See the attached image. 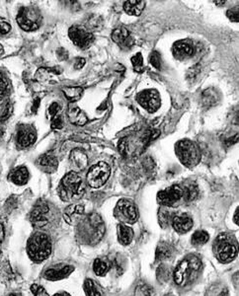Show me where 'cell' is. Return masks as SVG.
I'll return each instance as SVG.
<instances>
[{
  "mask_svg": "<svg viewBox=\"0 0 239 296\" xmlns=\"http://www.w3.org/2000/svg\"><path fill=\"white\" fill-rule=\"evenodd\" d=\"M84 213V206L80 204H72L67 207L65 211V219L68 223L72 224L75 221H78L80 216Z\"/></svg>",
  "mask_w": 239,
  "mask_h": 296,
  "instance_id": "44dd1931",
  "label": "cell"
},
{
  "mask_svg": "<svg viewBox=\"0 0 239 296\" xmlns=\"http://www.w3.org/2000/svg\"><path fill=\"white\" fill-rule=\"evenodd\" d=\"M41 12L35 7H23L19 10L17 15V23L28 32L39 29L42 25Z\"/></svg>",
  "mask_w": 239,
  "mask_h": 296,
  "instance_id": "52a82bcc",
  "label": "cell"
},
{
  "mask_svg": "<svg viewBox=\"0 0 239 296\" xmlns=\"http://www.w3.org/2000/svg\"><path fill=\"white\" fill-rule=\"evenodd\" d=\"M93 270L95 271L96 274L99 276H103L106 274V272L109 270V267L107 265L106 262L100 260V259H96L94 261V265H93Z\"/></svg>",
  "mask_w": 239,
  "mask_h": 296,
  "instance_id": "1f68e13d",
  "label": "cell"
},
{
  "mask_svg": "<svg viewBox=\"0 0 239 296\" xmlns=\"http://www.w3.org/2000/svg\"><path fill=\"white\" fill-rule=\"evenodd\" d=\"M49 207L46 201L39 200L31 213V221L36 227H43L48 222Z\"/></svg>",
  "mask_w": 239,
  "mask_h": 296,
  "instance_id": "4fadbf2b",
  "label": "cell"
},
{
  "mask_svg": "<svg viewBox=\"0 0 239 296\" xmlns=\"http://www.w3.org/2000/svg\"><path fill=\"white\" fill-rule=\"evenodd\" d=\"M37 138L35 129L30 125H22L17 133V142L22 147L32 145Z\"/></svg>",
  "mask_w": 239,
  "mask_h": 296,
  "instance_id": "9a60e30c",
  "label": "cell"
},
{
  "mask_svg": "<svg viewBox=\"0 0 239 296\" xmlns=\"http://www.w3.org/2000/svg\"><path fill=\"white\" fill-rule=\"evenodd\" d=\"M137 100L139 104L148 113H155L161 105V99L159 93L154 89L144 90L139 93Z\"/></svg>",
  "mask_w": 239,
  "mask_h": 296,
  "instance_id": "7c38bea8",
  "label": "cell"
},
{
  "mask_svg": "<svg viewBox=\"0 0 239 296\" xmlns=\"http://www.w3.org/2000/svg\"><path fill=\"white\" fill-rule=\"evenodd\" d=\"M175 152L180 162L187 168H193L201 161V150L189 139H183L176 143Z\"/></svg>",
  "mask_w": 239,
  "mask_h": 296,
  "instance_id": "5b68a950",
  "label": "cell"
},
{
  "mask_svg": "<svg viewBox=\"0 0 239 296\" xmlns=\"http://www.w3.org/2000/svg\"><path fill=\"white\" fill-rule=\"evenodd\" d=\"M201 270L202 262L197 256H186L173 271L174 281L180 286H185L198 277Z\"/></svg>",
  "mask_w": 239,
  "mask_h": 296,
  "instance_id": "7a4b0ae2",
  "label": "cell"
},
{
  "mask_svg": "<svg viewBox=\"0 0 239 296\" xmlns=\"http://www.w3.org/2000/svg\"><path fill=\"white\" fill-rule=\"evenodd\" d=\"M215 254L219 262L230 263L237 257L238 251L236 245L230 242L226 235H220L216 240Z\"/></svg>",
  "mask_w": 239,
  "mask_h": 296,
  "instance_id": "ba28073f",
  "label": "cell"
},
{
  "mask_svg": "<svg viewBox=\"0 0 239 296\" xmlns=\"http://www.w3.org/2000/svg\"><path fill=\"white\" fill-rule=\"evenodd\" d=\"M129 37H130L129 31L126 28H123V27L115 29L113 31V33H112V40L118 45L126 44Z\"/></svg>",
  "mask_w": 239,
  "mask_h": 296,
  "instance_id": "484cf974",
  "label": "cell"
},
{
  "mask_svg": "<svg viewBox=\"0 0 239 296\" xmlns=\"http://www.w3.org/2000/svg\"><path fill=\"white\" fill-rule=\"evenodd\" d=\"M141 291L144 296H155V291H154L153 287L148 284H144L141 287Z\"/></svg>",
  "mask_w": 239,
  "mask_h": 296,
  "instance_id": "b9f144b4",
  "label": "cell"
},
{
  "mask_svg": "<svg viewBox=\"0 0 239 296\" xmlns=\"http://www.w3.org/2000/svg\"><path fill=\"white\" fill-rule=\"evenodd\" d=\"M69 35L73 44L80 49H88L94 42L93 34L82 26H72Z\"/></svg>",
  "mask_w": 239,
  "mask_h": 296,
  "instance_id": "30bf717a",
  "label": "cell"
},
{
  "mask_svg": "<svg viewBox=\"0 0 239 296\" xmlns=\"http://www.w3.org/2000/svg\"><path fill=\"white\" fill-rule=\"evenodd\" d=\"M11 30L10 24L4 19H0V37L7 35Z\"/></svg>",
  "mask_w": 239,
  "mask_h": 296,
  "instance_id": "ab89813d",
  "label": "cell"
},
{
  "mask_svg": "<svg viewBox=\"0 0 239 296\" xmlns=\"http://www.w3.org/2000/svg\"><path fill=\"white\" fill-rule=\"evenodd\" d=\"M2 51H3V48H2V46H1V45H0V53H1V52H2Z\"/></svg>",
  "mask_w": 239,
  "mask_h": 296,
  "instance_id": "f5cc1de1",
  "label": "cell"
},
{
  "mask_svg": "<svg viewBox=\"0 0 239 296\" xmlns=\"http://www.w3.org/2000/svg\"><path fill=\"white\" fill-rule=\"evenodd\" d=\"M184 191V198L187 201L194 200L198 196V188L196 186H189L186 189H183Z\"/></svg>",
  "mask_w": 239,
  "mask_h": 296,
  "instance_id": "e575fe53",
  "label": "cell"
},
{
  "mask_svg": "<svg viewBox=\"0 0 239 296\" xmlns=\"http://www.w3.org/2000/svg\"><path fill=\"white\" fill-rule=\"evenodd\" d=\"M219 96L218 93L213 88H209L205 90L202 94V104L205 108H211L215 106V104L218 102Z\"/></svg>",
  "mask_w": 239,
  "mask_h": 296,
  "instance_id": "d4e9b609",
  "label": "cell"
},
{
  "mask_svg": "<svg viewBox=\"0 0 239 296\" xmlns=\"http://www.w3.org/2000/svg\"><path fill=\"white\" fill-rule=\"evenodd\" d=\"M64 126V123H63V120L59 116H56L52 119V122H51V128L53 129H61L63 128Z\"/></svg>",
  "mask_w": 239,
  "mask_h": 296,
  "instance_id": "7bdbcfd3",
  "label": "cell"
},
{
  "mask_svg": "<svg viewBox=\"0 0 239 296\" xmlns=\"http://www.w3.org/2000/svg\"><path fill=\"white\" fill-rule=\"evenodd\" d=\"M36 164L44 172L53 173L58 167V160L51 154H43L37 159Z\"/></svg>",
  "mask_w": 239,
  "mask_h": 296,
  "instance_id": "e0dca14e",
  "label": "cell"
},
{
  "mask_svg": "<svg viewBox=\"0 0 239 296\" xmlns=\"http://www.w3.org/2000/svg\"><path fill=\"white\" fill-rule=\"evenodd\" d=\"M63 91L67 99L72 103L80 100L83 95V89L81 87H66Z\"/></svg>",
  "mask_w": 239,
  "mask_h": 296,
  "instance_id": "f1b7e54d",
  "label": "cell"
},
{
  "mask_svg": "<svg viewBox=\"0 0 239 296\" xmlns=\"http://www.w3.org/2000/svg\"><path fill=\"white\" fill-rule=\"evenodd\" d=\"M172 256V248L168 244L161 243L157 246L156 252H155V260L156 261H165L170 259Z\"/></svg>",
  "mask_w": 239,
  "mask_h": 296,
  "instance_id": "4316f807",
  "label": "cell"
},
{
  "mask_svg": "<svg viewBox=\"0 0 239 296\" xmlns=\"http://www.w3.org/2000/svg\"><path fill=\"white\" fill-rule=\"evenodd\" d=\"M5 128H4V125L2 124V123L0 122V141L3 139V136H4V130Z\"/></svg>",
  "mask_w": 239,
  "mask_h": 296,
  "instance_id": "c3c4849f",
  "label": "cell"
},
{
  "mask_svg": "<svg viewBox=\"0 0 239 296\" xmlns=\"http://www.w3.org/2000/svg\"><path fill=\"white\" fill-rule=\"evenodd\" d=\"M68 116H69L71 123L76 124V125H84L88 122V118L85 115V113L73 103H72L69 107Z\"/></svg>",
  "mask_w": 239,
  "mask_h": 296,
  "instance_id": "d6986e66",
  "label": "cell"
},
{
  "mask_svg": "<svg viewBox=\"0 0 239 296\" xmlns=\"http://www.w3.org/2000/svg\"><path fill=\"white\" fill-rule=\"evenodd\" d=\"M84 64H85V59L84 58H82V57L76 58L75 63H74V67L76 69H80V68H82L84 66Z\"/></svg>",
  "mask_w": 239,
  "mask_h": 296,
  "instance_id": "ee69618b",
  "label": "cell"
},
{
  "mask_svg": "<svg viewBox=\"0 0 239 296\" xmlns=\"http://www.w3.org/2000/svg\"><path fill=\"white\" fill-rule=\"evenodd\" d=\"M114 215L123 224H134L139 218V210L133 200L122 198L116 204Z\"/></svg>",
  "mask_w": 239,
  "mask_h": 296,
  "instance_id": "8992f818",
  "label": "cell"
},
{
  "mask_svg": "<svg viewBox=\"0 0 239 296\" xmlns=\"http://www.w3.org/2000/svg\"><path fill=\"white\" fill-rule=\"evenodd\" d=\"M171 224L177 233L184 234L191 230L193 227V219L186 213L176 214L173 216Z\"/></svg>",
  "mask_w": 239,
  "mask_h": 296,
  "instance_id": "2e32d148",
  "label": "cell"
},
{
  "mask_svg": "<svg viewBox=\"0 0 239 296\" xmlns=\"http://www.w3.org/2000/svg\"><path fill=\"white\" fill-rule=\"evenodd\" d=\"M4 227H3V224L0 223V244L2 243L3 239H4Z\"/></svg>",
  "mask_w": 239,
  "mask_h": 296,
  "instance_id": "bcb514c9",
  "label": "cell"
},
{
  "mask_svg": "<svg viewBox=\"0 0 239 296\" xmlns=\"http://www.w3.org/2000/svg\"><path fill=\"white\" fill-rule=\"evenodd\" d=\"M31 291L34 296H48L47 290L43 286L38 284H33L31 286Z\"/></svg>",
  "mask_w": 239,
  "mask_h": 296,
  "instance_id": "74e56055",
  "label": "cell"
},
{
  "mask_svg": "<svg viewBox=\"0 0 239 296\" xmlns=\"http://www.w3.org/2000/svg\"><path fill=\"white\" fill-rule=\"evenodd\" d=\"M170 274H171V270L168 268L167 266L162 265L157 269L156 276H157V279H159L160 281H167Z\"/></svg>",
  "mask_w": 239,
  "mask_h": 296,
  "instance_id": "836d02e7",
  "label": "cell"
},
{
  "mask_svg": "<svg viewBox=\"0 0 239 296\" xmlns=\"http://www.w3.org/2000/svg\"><path fill=\"white\" fill-rule=\"evenodd\" d=\"M73 267L72 266H64V267H57V268H50L45 272V277L50 281H56L62 280L66 277H68L72 271Z\"/></svg>",
  "mask_w": 239,
  "mask_h": 296,
  "instance_id": "ac0fdd59",
  "label": "cell"
},
{
  "mask_svg": "<svg viewBox=\"0 0 239 296\" xmlns=\"http://www.w3.org/2000/svg\"><path fill=\"white\" fill-rule=\"evenodd\" d=\"M164 296H175V295H174V294H166V295H164Z\"/></svg>",
  "mask_w": 239,
  "mask_h": 296,
  "instance_id": "db71d44e",
  "label": "cell"
},
{
  "mask_svg": "<svg viewBox=\"0 0 239 296\" xmlns=\"http://www.w3.org/2000/svg\"><path fill=\"white\" fill-rule=\"evenodd\" d=\"M71 161L76 169L84 170L88 165V156L83 150L76 148L71 153Z\"/></svg>",
  "mask_w": 239,
  "mask_h": 296,
  "instance_id": "ffe728a7",
  "label": "cell"
},
{
  "mask_svg": "<svg viewBox=\"0 0 239 296\" xmlns=\"http://www.w3.org/2000/svg\"><path fill=\"white\" fill-rule=\"evenodd\" d=\"M57 193L59 197L65 201L80 198L84 193V186L81 177L77 173H68L62 179L58 185Z\"/></svg>",
  "mask_w": 239,
  "mask_h": 296,
  "instance_id": "3957f363",
  "label": "cell"
},
{
  "mask_svg": "<svg viewBox=\"0 0 239 296\" xmlns=\"http://www.w3.org/2000/svg\"><path fill=\"white\" fill-rule=\"evenodd\" d=\"M84 291L87 296H102L95 282L90 278L86 279L84 282Z\"/></svg>",
  "mask_w": 239,
  "mask_h": 296,
  "instance_id": "4dcf8cb0",
  "label": "cell"
},
{
  "mask_svg": "<svg viewBox=\"0 0 239 296\" xmlns=\"http://www.w3.org/2000/svg\"><path fill=\"white\" fill-rule=\"evenodd\" d=\"M184 198V191L183 188L180 186H171L166 188L165 190H162L158 192L157 194V201L162 206H173L180 202Z\"/></svg>",
  "mask_w": 239,
  "mask_h": 296,
  "instance_id": "8fae6325",
  "label": "cell"
},
{
  "mask_svg": "<svg viewBox=\"0 0 239 296\" xmlns=\"http://www.w3.org/2000/svg\"><path fill=\"white\" fill-rule=\"evenodd\" d=\"M172 212L168 209L167 206H161L158 211V222L162 228H166L172 221Z\"/></svg>",
  "mask_w": 239,
  "mask_h": 296,
  "instance_id": "83f0119b",
  "label": "cell"
},
{
  "mask_svg": "<svg viewBox=\"0 0 239 296\" xmlns=\"http://www.w3.org/2000/svg\"><path fill=\"white\" fill-rule=\"evenodd\" d=\"M210 239V236L208 234V232L203 231V230H199L196 231L191 238V242L193 245L195 246H201L206 244Z\"/></svg>",
  "mask_w": 239,
  "mask_h": 296,
  "instance_id": "f546056e",
  "label": "cell"
},
{
  "mask_svg": "<svg viewBox=\"0 0 239 296\" xmlns=\"http://www.w3.org/2000/svg\"><path fill=\"white\" fill-rule=\"evenodd\" d=\"M53 296H66L65 294H63V293H56V294H54Z\"/></svg>",
  "mask_w": 239,
  "mask_h": 296,
  "instance_id": "816d5d0a",
  "label": "cell"
},
{
  "mask_svg": "<svg viewBox=\"0 0 239 296\" xmlns=\"http://www.w3.org/2000/svg\"><path fill=\"white\" fill-rule=\"evenodd\" d=\"M134 238V230L126 225L121 223L118 225V240L122 245H129Z\"/></svg>",
  "mask_w": 239,
  "mask_h": 296,
  "instance_id": "603a6c76",
  "label": "cell"
},
{
  "mask_svg": "<svg viewBox=\"0 0 239 296\" xmlns=\"http://www.w3.org/2000/svg\"><path fill=\"white\" fill-rule=\"evenodd\" d=\"M10 180L18 186H23L29 180V172L26 167H19L10 175Z\"/></svg>",
  "mask_w": 239,
  "mask_h": 296,
  "instance_id": "cb8c5ba5",
  "label": "cell"
},
{
  "mask_svg": "<svg viewBox=\"0 0 239 296\" xmlns=\"http://www.w3.org/2000/svg\"><path fill=\"white\" fill-rule=\"evenodd\" d=\"M217 296H228V291H227V289H226V288L223 289L221 292L218 293V295Z\"/></svg>",
  "mask_w": 239,
  "mask_h": 296,
  "instance_id": "f907efd6",
  "label": "cell"
},
{
  "mask_svg": "<svg viewBox=\"0 0 239 296\" xmlns=\"http://www.w3.org/2000/svg\"><path fill=\"white\" fill-rule=\"evenodd\" d=\"M77 236L81 242L94 245L104 236L105 225L102 218L96 214H89L83 221L78 224Z\"/></svg>",
  "mask_w": 239,
  "mask_h": 296,
  "instance_id": "6da1fadb",
  "label": "cell"
},
{
  "mask_svg": "<svg viewBox=\"0 0 239 296\" xmlns=\"http://www.w3.org/2000/svg\"><path fill=\"white\" fill-rule=\"evenodd\" d=\"M27 252L34 262H43L51 253V243L47 234L38 232L32 235L27 244Z\"/></svg>",
  "mask_w": 239,
  "mask_h": 296,
  "instance_id": "277c9868",
  "label": "cell"
},
{
  "mask_svg": "<svg viewBox=\"0 0 239 296\" xmlns=\"http://www.w3.org/2000/svg\"><path fill=\"white\" fill-rule=\"evenodd\" d=\"M149 62L151 63V65L157 69L161 68V56L160 53L156 50L152 51L151 54L149 55Z\"/></svg>",
  "mask_w": 239,
  "mask_h": 296,
  "instance_id": "d590c367",
  "label": "cell"
},
{
  "mask_svg": "<svg viewBox=\"0 0 239 296\" xmlns=\"http://www.w3.org/2000/svg\"><path fill=\"white\" fill-rule=\"evenodd\" d=\"M11 296H16V295H11Z\"/></svg>",
  "mask_w": 239,
  "mask_h": 296,
  "instance_id": "11a10c76",
  "label": "cell"
},
{
  "mask_svg": "<svg viewBox=\"0 0 239 296\" xmlns=\"http://www.w3.org/2000/svg\"><path fill=\"white\" fill-rule=\"evenodd\" d=\"M57 56L62 59V60H66L68 58V52L66 51V49H59L57 50Z\"/></svg>",
  "mask_w": 239,
  "mask_h": 296,
  "instance_id": "f6af8a7d",
  "label": "cell"
},
{
  "mask_svg": "<svg viewBox=\"0 0 239 296\" xmlns=\"http://www.w3.org/2000/svg\"><path fill=\"white\" fill-rule=\"evenodd\" d=\"M226 16H227L232 22H238V6L229 9V10L226 12Z\"/></svg>",
  "mask_w": 239,
  "mask_h": 296,
  "instance_id": "f35d334b",
  "label": "cell"
},
{
  "mask_svg": "<svg viewBox=\"0 0 239 296\" xmlns=\"http://www.w3.org/2000/svg\"><path fill=\"white\" fill-rule=\"evenodd\" d=\"M132 63L134 65V69L137 72H142L144 70V60L141 52H138L136 55L132 57Z\"/></svg>",
  "mask_w": 239,
  "mask_h": 296,
  "instance_id": "d6a6232c",
  "label": "cell"
},
{
  "mask_svg": "<svg viewBox=\"0 0 239 296\" xmlns=\"http://www.w3.org/2000/svg\"><path fill=\"white\" fill-rule=\"evenodd\" d=\"M145 2L141 0H130L124 3V10L133 16H140L144 11Z\"/></svg>",
  "mask_w": 239,
  "mask_h": 296,
  "instance_id": "7402d4cb",
  "label": "cell"
},
{
  "mask_svg": "<svg viewBox=\"0 0 239 296\" xmlns=\"http://www.w3.org/2000/svg\"><path fill=\"white\" fill-rule=\"evenodd\" d=\"M59 110H61V106L57 103H52L49 106V108H48V115H49V117L52 118V119L54 117H56V115L58 114Z\"/></svg>",
  "mask_w": 239,
  "mask_h": 296,
  "instance_id": "60d3db41",
  "label": "cell"
},
{
  "mask_svg": "<svg viewBox=\"0 0 239 296\" xmlns=\"http://www.w3.org/2000/svg\"><path fill=\"white\" fill-rule=\"evenodd\" d=\"M195 53V45L189 40L178 41L173 46V55L179 60L187 59Z\"/></svg>",
  "mask_w": 239,
  "mask_h": 296,
  "instance_id": "5bb4252c",
  "label": "cell"
},
{
  "mask_svg": "<svg viewBox=\"0 0 239 296\" xmlns=\"http://www.w3.org/2000/svg\"><path fill=\"white\" fill-rule=\"evenodd\" d=\"M39 106H40V100L37 98L36 100H35V103H34V106H33V107H34V108H33V111H34V112H36Z\"/></svg>",
  "mask_w": 239,
  "mask_h": 296,
  "instance_id": "681fc988",
  "label": "cell"
},
{
  "mask_svg": "<svg viewBox=\"0 0 239 296\" xmlns=\"http://www.w3.org/2000/svg\"><path fill=\"white\" fill-rule=\"evenodd\" d=\"M111 175V168L105 162H99L87 173V183L91 188L99 189L106 184Z\"/></svg>",
  "mask_w": 239,
  "mask_h": 296,
  "instance_id": "9c48e42d",
  "label": "cell"
},
{
  "mask_svg": "<svg viewBox=\"0 0 239 296\" xmlns=\"http://www.w3.org/2000/svg\"><path fill=\"white\" fill-rule=\"evenodd\" d=\"M8 94V82L6 78L0 72V100L6 97Z\"/></svg>",
  "mask_w": 239,
  "mask_h": 296,
  "instance_id": "8d00e7d4",
  "label": "cell"
},
{
  "mask_svg": "<svg viewBox=\"0 0 239 296\" xmlns=\"http://www.w3.org/2000/svg\"><path fill=\"white\" fill-rule=\"evenodd\" d=\"M238 216L239 208L237 207V208H236V210H235V212H234V216H233V221H234V223H235L236 225H238L239 224Z\"/></svg>",
  "mask_w": 239,
  "mask_h": 296,
  "instance_id": "7dc6e473",
  "label": "cell"
}]
</instances>
